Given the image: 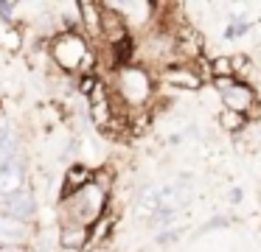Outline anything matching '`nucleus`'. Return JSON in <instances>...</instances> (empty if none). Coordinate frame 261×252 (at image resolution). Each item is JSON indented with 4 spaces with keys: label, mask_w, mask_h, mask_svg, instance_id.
<instances>
[{
    "label": "nucleus",
    "mask_w": 261,
    "mask_h": 252,
    "mask_svg": "<svg viewBox=\"0 0 261 252\" xmlns=\"http://www.w3.org/2000/svg\"><path fill=\"white\" fill-rule=\"evenodd\" d=\"M34 210H37V202H34V196H31L29 188L20 190V193H14V196L0 199V213H3L6 218H14V221L25 224L31 216H34Z\"/></svg>",
    "instance_id": "nucleus-5"
},
{
    "label": "nucleus",
    "mask_w": 261,
    "mask_h": 252,
    "mask_svg": "<svg viewBox=\"0 0 261 252\" xmlns=\"http://www.w3.org/2000/svg\"><path fill=\"white\" fill-rule=\"evenodd\" d=\"M244 123V118L242 115H236V112H222V129H227V132H230V129H239Z\"/></svg>",
    "instance_id": "nucleus-13"
},
{
    "label": "nucleus",
    "mask_w": 261,
    "mask_h": 252,
    "mask_svg": "<svg viewBox=\"0 0 261 252\" xmlns=\"http://www.w3.org/2000/svg\"><path fill=\"white\" fill-rule=\"evenodd\" d=\"M59 241H62L65 249H82V246L90 241V230L87 227H62Z\"/></svg>",
    "instance_id": "nucleus-11"
},
{
    "label": "nucleus",
    "mask_w": 261,
    "mask_h": 252,
    "mask_svg": "<svg viewBox=\"0 0 261 252\" xmlns=\"http://www.w3.org/2000/svg\"><path fill=\"white\" fill-rule=\"evenodd\" d=\"M93 179L96 177H93V171L87 165H73L62 179V196H70V193H76V190H82L85 185H90Z\"/></svg>",
    "instance_id": "nucleus-10"
},
{
    "label": "nucleus",
    "mask_w": 261,
    "mask_h": 252,
    "mask_svg": "<svg viewBox=\"0 0 261 252\" xmlns=\"http://www.w3.org/2000/svg\"><path fill=\"white\" fill-rule=\"evenodd\" d=\"M216 90H219V98L225 104L227 112H236V115H250L258 104V95L242 78H216Z\"/></svg>",
    "instance_id": "nucleus-3"
},
{
    "label": "nucleus",
    "mask_w": 261,
    "mask_h": 252,
    "mask_svg": "<svg viewBox=\"0 0 261 252\" xmlns=\"http://www.w3.org/2000/svg\"><path fill=\"white\" fill-rule=\"evenodd\" d=\"M20 190H25V165L17 157V160L0 165V199L14 196V193H20Z\"/></svg>",
    "instance_id": "nucleus-6"
},
{
    "label": "nucleus",
    "mask_w": 261,
    "mask_h": 252,
    "mask_svg": "<svg viewBox=\"0 0 261 252\" xmlns=\"http://www.w3.org/2000/svg\"><path fill=\"white\" fill-rule=\"evenodd\" d=\"M51 56L62 70L76 73V70H85L87 65L93 62L90 48H87V39L76 31H59L51 42Z\"/></svg>",
    "instance_id": "nucleus-2"
},
{
    "label": "nucleus",
    "mask_w": 261,
    "mask_h": 252,
    "mask_svg": "<svg viewBox=\"0 0 261 252\" xmlns=\"http://www.w3.org/2000/svg\"><path fill=\"white\" fill-rule=\"evenodd\" d=\"M25 235H29V227L23 221L0 216V246H23Z\"/></svg>",
    "instance_id": "nucleus-8"
},
{
    "label": "nucleus",
    "mask_w": 261,
    "mask_h": 252,
    "mask_svg": "<svg viewBox=\"0 0 261 252\" xmlns=\"http://www.w3.org/2000/svg\"><path fill=\"white\" fill-rule=\"evenodd\" d=\"M118 90L126 104H143L152 95V78H149V73L143 67L126 65L118 70Z\"/></svg>",
    "instance_id": "nucleus-4"
},
{
    "label": "nucleus",
    "mask_w": 261,
    "mask_h": 252,
    "mask_svg": "<svg viewBox=\"0 0 261 252\" xmlns=\"http://www.w3.org/2000/svg\"><path fill=\"white\" fill-rule=\"evenodd\" d=\"M0 252H29L25 246H0Z\"/></svg>",
    "instance_id": "nucleus-14"
},
{
    "label": "nucleus",
    "mask_w": 261,
    "mask_h": 252,
    "mask_svg": "<svg viewBox=\"0 0 261 252\" xmlns=\"http://www.w3.org/2000/svg\"><path fill=\"white\" fill-rule=\"evenodd\" d=\"M163 81H169L171 87H180V90H197L199 84V76L194 70H188L186 65H177V67H169L163 70Z\"/></svg>",
    "instance_id": "nucleus-9"
},
{
    "label": "nucleus",
    "mask_w": 261,
    "mask_h": 252,
    "mask_svg": "<svg viewBox=\"0 0 261 252\" xmlns=\"http://www.w3.org/2000/svg\"><path fill=\"white\" fill-rule=\"evenodd\" d=\"M104 207H107V188L98 179H93L82 190H76L70 196H62V202H59L62 227H87L90 230L101 218Z\"/></svg>",
    "instance_id": "nucleus-1"
},
{
    "label": "nucleus",
    "mask_w": 261,
    "mask_h": 252,
    "mask_svg": "<svg viewBox=\"0 0 261 252\" xmlns=\"http://www.w3.org/2000/svg\"><path fill=\"white\" fill-rule=\"evenodd\" d=\"M110 6L121 14V20L126 22V28L141 25V22H146L149 14H152V3H138V0H132V3H110Z\"/></svg>",
    "instance_id": "nucleus-7"
},
{
    "label": "nucleus",
    "mask_w": 261,
    "mask_h": 252,
    "mask_svg": "<svg viewBox=\"0 0 261 252\" xmlns=\"http://www.w3.org/2000/svg\"><path fill=\"white\" fill-rule=\"evenodd\" d=\"M20 42H23V37H20V31L12 25V22H3L0 20V48L6 50H17Z\"/></svg>",
    "instance_id": "nucleus-12"
}]
</instances>
